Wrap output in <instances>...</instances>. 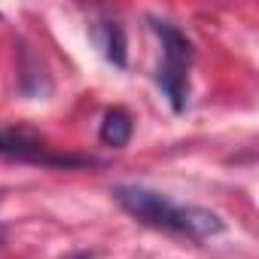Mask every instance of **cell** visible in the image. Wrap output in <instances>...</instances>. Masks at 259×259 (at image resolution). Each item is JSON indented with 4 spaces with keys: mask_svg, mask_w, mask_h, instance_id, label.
<instances>
[{
    "mask_svg": "<svg viewBox=\"0 0 259 259\" xmlns=\"http://www.w3.org/2000/svg\"><path fill=\"white\" fill-rule=\"evenodd\" d=\"M70 259H92L89 253H76V256H70Z\"/></svg>",
    "mask_w": 259,
    "mask_h": 259,
    "instance_id": "cell-7",
    "label": "cell"
},
{
    "mask_svg": "<svg viewBox=\"0 0 259 259\" xmlns=\"http://www.w3.org/2000/svg\"><path fill=\"white\" fill-rule=\"evenodd\" d=\"M0 159L46 165V168H82V165H92V159L61 156L43 138H37L34 132H28V128H10V125H0Z\"/></svg>",
    "mask_w": 259,
    "mask_h": 259,
    "instance_id": "cell-2",
    "label": "cell"
},
{
    "mask_svg": "<svg viewBox=\"0 0 259 259\" xmlns=\"http://www.w3.org/2000/svg\"><path fill=\"white\" fill-rule=\"evenodd\" d=\"M153 31L159 34L162 40V49H165V58H177V61H192V40L171 22L165 19H150Z\"/></svg>",
    "mask_w": 259,
    "mask_h": 259,
    "instance_id": "cell-6",
    "label": "cell"
},
{
    "mask_svg": "<svg viewBox=\"0 0 259 259\" xmlns=\"http://www.w3.org/2000/svg\"><path fill=\"white\" fill-rule=\"evenodd\" d=\"M7 241V232H4V226H0V244H4Z\"/></svg>",
    "mask_w": 259,
    "mask_h": 259,
    "instance_id": "cell-8",
    "label": "cell"
},
{
    "mask_svg": "<svg viewBox=\"0 0 259 259\" xmlns=\"http://www.w3.org/2000/svg\"><path fill=\"white\" fill-rule=\"evenodd\" d=\"M95 43L101 46L104 58L116 67H128V43H125V31L119 22H98L92 28Z\"/></svg>",
    "mask_w": 259,
    "mask_h": 259,
    "instance_id": "cell-4",
    "label": "cell"
},
{
    "mask_svg": "<svg viewBox=\"0 0 259 259\" xmlns=\"http://www.w3.org/2000/svg\"><path fill=\"white\" fill-rule=\"evenodd\" d=\"M113 198L119 201V207L125 213H132L144 226H153V229H162V232H174V235H183L189 241H204V238L223 232V220L213 210L192 207V204L189 207L174 204L168 195H162L156 189H147V186H135V183L116 186Z\"/></svg>",
    "mask_w": 259,
    "mask_h": 259,
    "instance_id": "cell-1",
    "label": "cell"
},
{
    "mask_svg": "<svg viewBox=\"0 0 259 259\" xmlns=\"http://www.w3.org/2000/svg\"><path fill=\"white\" fill-rule=\"evenodd\" d=\"M132 132H135V122H132V113L122 110V107H113L104 113L101 119V144L104 147H113V150H122L128 141H132Z\"/></svg>",
    "mask_w": 259,
    "mask_h": 259,
    "instance_id": "cell-5",
    "label": "cell"
},
{
    "mask_svg": "<svg viewBox=\"0 0 259 259\" xmlns=\"http://www.w3.org/2000/svg\"><path fill=\"white\" fill-rule=\"evenodd\" d=\"M156 82L162 89V95L168 98L174 113H183L189 104V61H177V58H165L159 64Z\"/></svg>",
    "mask_w": 259,
    "mask_h": 259,
    "instance_id": "cell-3",
    "label": "cell"
}]
</instances>
